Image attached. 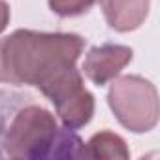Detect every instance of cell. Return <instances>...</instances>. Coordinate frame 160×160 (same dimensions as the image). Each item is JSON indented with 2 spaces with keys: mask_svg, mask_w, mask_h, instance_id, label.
I'll return each mask as SVG.
<instances>
[{
  "mask_svg": "<svg viewBox=\"0 0 160 160\" xmlns=\"http://www.w3.org/2000/svg\"><path fill=\"white\" fill-rule=\"evenodd\" d=\"M85 40L73 32L19 28L0 40V81L40 87L62 68L75 66Z\"/></svg>",
  "mask_w": 160,
  "mask_h": 160,
  "instance_id": "7a4b0ae2",
  "label": "cell"
},
{
  "mask_svg": "<svg viewBox=\"0 0 160 160\" xmlns=\"http://www.w3.org/2000/svg\"><path fill=\"white\" fill-rule=\"evenodd\" d=\"M108 104L115 119L134 134L151 132L158 124V92L141 75L115 77L108 91Z\"/></svg>",
  "mask_w": 160,
  "mask_h": 160,
  "instance_id": "3957f363",
  "label": "cell"
},
{
  "mask_svg": "<svg viewBox=\"0 0 160 160\" xmlns=\"http://www.w3.org/2000/svg\"><path fill=\"white\" fill-rule=\"evenodd\" d=\"M38 89L55 106L57 117L66 128L77 130L91 122L94 115V96L85 87L83 75L75 66L58 70Z\"/></svg>",
  "mask_w": 160,
  "mask_h": 160,
  "instance_id": "277c9868",
  "label": "cell"
},
{
  "mask_svg": "<svg viewBox=\"0 0 160 160\" xmlns=\"http://www.w3.org/2000/svg\"><path fill=\"white\" fill-rule=\"evenodd\" d=\"M100 8L113 30L132 32L145 23L151 0H100Z\"/></svg>",
  "mask_w": 160,
  "mask_h": 160,
  "instance_id": "8992f818",
  "label": "cell"
},
{
  "mask_svg": "<svg viewBox=\"0 0 160 160\" xmlns=\"http://www.w3.org/2000/svg\"><path fill=\"white\" fill-rule=\"evenodd\" d=\"M0 109V149L15 160L83 158V141L73 130L60 128L55 115L30 96Z\"/></svg>",
  "mask_w": 160,
  "mask_h": 160,
  "instance_id": "6da1fadb",
  "label": "cell"
},
{
  "mask_svg": "<svg viewBox=\"0 0 160 160\" xmlns=\"http://www.w3.org/2000/svg\"><path fill=\"white\" fill-rule=\"evenodd\" d=\"M10 17H12V12H10V6L6 0H0V34L6 30V27L10 25Z\"/></svg>",
  "mask_w": 160,
  "mask_h": 160,
  "instance_id": "9c48e42d",
  "label": "cell"
},
{
  "mask_svg": "<svg viewBox=\"0 0 160 160\" xmlns=\"http://www.w3.org/2000/svg\"><path fill=\"white\" fill-rule=\"evenodd\" d=\"M83 156L92 158V160H102V158H115V160H128L130 151L126 147V141L109 130L94 134L85 145H83Z\"/></svg>",
  "mask_w": 160,
  "mask_h": 160,
  "instance_id": "52a82bcc",
  "label": "cell"
},
{
  "mask_svg": "<svg viewBox=\"0 0 160 160\" xmlns=\"http://www.w3.org/2000/svg\"><path fill=\"white\" fill-rule=\"evenodd\" d=\"M49 8L58 17H79L89 13L96 0H47Z\"/></svg>",
  "mask_w": 160,
  "mask_h": 160,
  "instance_id": "ba28073f",
  "label": "cell"
},
{
  "mask_svg": "<svg viewBox=\"0 0 160 160\" xmlns=\"http://www.w3.org/2000/svg\"><path fill=\"white\" fill-rule=\"evenodd\" d=\"M134 51L126 45L119 43H104L91 47L85 62H83V72L91 81L98 87L108 85L115 77L132 62Z\"/></svg>",
  "mask_w": 160,
  "mask_h": 160,
  "instance_id": "5b68a950",
  "label": "cell"
}]
</instances>
